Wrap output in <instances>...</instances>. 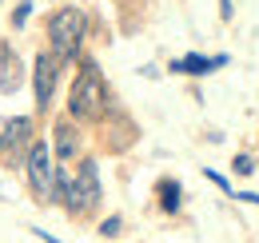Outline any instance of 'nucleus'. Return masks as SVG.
Instances as JSON below:
<instances>
[{"mask_svg":"<svg viewBox=\"0 0 259 243\" xmlns=\"http://www.w3.org/2000/svg\"><path fill=\"white\" fill-rule=\"evenodd\" d=\"M28 16H32V0H20V4H16V12H12V24L20 28V24L28 20Z\"/></svg>","mask_w":259,"mask_h":243,"instance_id":"nucleus-11","label":"nucleus"},{"mask_svg":"<svg viewBox=\"0 0 259 243\" xmlns=\"http://www.w3.org/2000/svg\"><path fill=\"white\" fill-rule=\"evenodd\" d=\"M20 148H32V120L28 116H12L8 120V140H4V152H20Z\"/></svg>","mask_w":259,"mask_h":243,"instance_id":"nucleus-6","label":"nucleus"},{"mask_svg":"<svg viewBox=\"0 0 259 243\" xmlns=\"http://www.w3.org/2000/svg\"><path fill=\"white\" fill-rule=\"evenodd\" d=\"M20 88V64L8 52V44H0V92H16Z\"/></svg>","mask_w":259,"mask_h":243,"instance_id":"nucleus-7","label":"nucleus"},{"mask_svg":"<svg viewBox=\"0 0 259 243\" xmlns=\"http://www.w3.org/2000/svg\"><path fill=\"white\" fill-rule=\"evenodd\" d=\"M36 235H40V239H44V243H60V239H56V235H48L44 227H36Z\"/></svg>","mask_w":259,"mask_h":243,"instance_id":"nucleus-17","label":"nucleus"},{"mask_svg":"<svg viewBox=\"0 0 259 243\" xmlns=\"http://www.w3.org/2000/svg\"><path fill=\"white\" fill-rule=\"evenodd\" d=\"M231 168H235V176H251V172H255V159H251V155H235Z\"/></svg>","mask_w":259,"mask_h":243,"instance_id":"nucleus-12","label":"nucleus"},{"mask_svg":"<svg viewBox=\"0 0 259 243\" xmlns=\"http://www.w3.org/2000/svg\"><path fill=\"white\" fill-rule=\"evenodd\" d=\"M235 199H243V204H259L255 191H235Z\"/></svg>","mask_w":259,"mask_h":243,"instance_id":"nucleus-14","label":"nucleus"},{"mask_svg":"<svg viewBox=\"0 0 259 243\" xmlns=\"http://www.w3.org/2000/svg\"><path fill=\"white\" fill-rule=\"evenodd\" d=\"M24 172L32 183V195L40 204H52V187H56V164H52V148L44 140H32V148L24 152Z\"/></svg>","mask_w":259,"mask_h":243,"instance_id":"nucleus-3","label":"nucleus"},{"mask_svg":"<svg viewBox=\"0 0 259 243\" xmlns=\"http://www.w3.org/2000/svg\"><path fill=\"white\" fill-rule=\"evenodd\" d=\"M68 112H72V120H84V124L104 120V112H108V84L100 76L96 60L80 64V72L72 80V92H68Z\"/></svg>","mask_w":259,"mask_h":243,"instance_id":"nucleus-1","label":"nucleus"},{"mask_svg":"<svg viewBox=\"0 0 259 243\" xmlns=\"http://www.w3.org/2000/svg\"><path fill=\"white\" fill-rule=\"evenodd\" d=\"M84 36H88V16L80 8H56L52 12V20H48V52L60 64L80 56Z\"/></svg>","mask_w":259,"mask_h":243,"instance_id":"nucleus-2","label":"nucleus"},{"mask_svg":"<svg viewBox=\"0 0 259 243\" xmlns=\"http://www.w3.org/2000/svg\"><path fill=\"white\" fill-rule=\"evenodd\" d=\"M231 12H235V8H231V0H220V16H224V20H231Z\"/></svg>","mask_w":259,"mask_h":243,"instance_id":"nucleus-15","label":"nucleus"},{"mask_svg":"<svg viewBox=\"0 0 259 243\" xmlns=\"http://www.w3.org/2000/svg\"><path fill=\"white\" fill-rule=\"evenodd\" d=\"M227 56L220 52V56H199V52H192V56H180V60H171V72H180V76H207V72H215V68H224Z\"/></svg>","mask_w":259,"mask_h":243,"instance_id":"nucleus-5","label":"nucleus"},{"mask_svg":"<svg viewBox=\"0 0 259 243\" xmlns=\"http://www.w3.org/2000/svg\"><path fill=\"white\" fill-rule=\"evenodd\" d=\"M156 191H160V208H163L167 215L180 212V204H184V199H180V195H184L180 180H160V187H156Z\"/></svg>","mask_w":259,"mask_h":243,"instance_id":"nucleus-9","label":"nucleus"},{"mask_svg":"<svg viewBox=\"0 0 259 243\" xmlns=\"http://www.w3.org/2000/svg\"><path fill=\"white\" fill-rule=\"evenodd\" d=\"M52 132H56V155H60V159H72V155H76V148H80V136H76V128H72L68 120H60Z\"/></svg>","mask_w":259,"mask_h":243,"instance_id":"nucleus-8","label":"nucleus"},{"mask_svg":"<svg viewBox=\"0 0 259 243\" xmlns=\"http://www.w3.org/2000/svg\"><path fill=\"white\" fill-rule=\"evenodd\" d=\"M4 140H8V120L0 116V152H4Z\"/></svg>","mask_w":259,"mask_h":243,"instance_id":"nucleus-16","label":"nucleus"},{"mask_svg":"<svg viewBox=\"0 0 259 243\" xmlns=\"http://www.w3.org/2000/svg\"><path fill=\"white\" fill-rule=\"evenodd\" d=\"M120 231H124V219H120V215H108V219L100 223V235H104V239H112V235H120Z\"/></svg>","mask_w":259,"mask_h":243,"instance_id":"nucleus-10","label":"nucleus"},{"mask_svg":"<svg viewBox=\"0 0 259 243\" xmlns=\"http://www.w3.org/2000/svg\"><path fill=\"white\" fill-rule=\"evenodd\" d=\"M56 80H60V60L52 52H40L36 68H32V92H36V108L40 112H48V104L56 96Z\"/></svg>","mask_w":259,"mask_h":243,"instance_id":"nucleus-4","label":"nucleus"},{"mask_svg":"<svg viewBox=\"0 0 259 243\" xmlns=\"http://www.w3.org/2000/svg\"><path fill=\"white\" fill-rule=\"evenodd\" d=\"M203 176H207V180L215 183V187H224L227 195H235V191H231V187H227V180H224V176H220V172H211V168H207V172H203Z\"/></svg>","mask_w":259,"mask_h":243,"instance_id":"nucleus-13","label":"nucleus"}]
</instances>
